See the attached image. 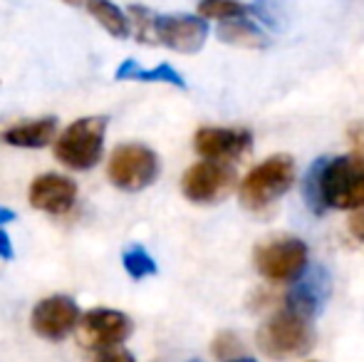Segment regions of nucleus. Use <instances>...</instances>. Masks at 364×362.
<instances>
[{
  "instance_id": "10",
  "label": "nucleus",
  "mask_w": 364,
  "mask_h": 362,
  "mask_svg": "<svg viewBox=\"0 0 364 362\" xmlns=\"http://www.w3.org/2000/svg\"><path fill=\"white\" fill-rule=\"evenodd\" d=\"M156 38L159 45H166L183 55H193L206 43L208 25L201 15H159Z\"/></svg>"
},
{
  "instance_id": "14",
  "label": "nucleus",
  "mask_w": 364,
  "mask_h": 362,
  "mask_svg": "<svg viewBox=\"0 0 364 362\" xmlns=\"http://www.w3.org/2000/svg\"><path fill=\"white\" fill-rule=\"evenodd\" d=\"M55 132H58V119L43 117V119H30L8 127L3 132V142H8L10 147H20V149H40L55 139Z\"/></svg>"
},
{
  "instance_id": "27",
  "label": "nucleus",
  "mask_w": 364,
  "mask_h": 362,
  "mask_svg": "<svg viewBox=\"0 0 364 362\" xmlns=\"http://www.w3.org/2000/svg\"><path fill=\"white\" fill-rule=\"evenodd\" d=\"M10 221H15V213L10 211V208L0 206V226H5V223H10Z\"/></svg>"
},
{
  "instance_id": "16",
  "label": "nucleus",
  "mask_w": 364,
  "mask_h": 362,
  "mask_svg": "<svg viewBox=\"0 0 364 362\" xmlns=\"http://www.w3.org/2000/svg\"><path fill=\"white\" fill-rule=\"evenodd\" d=\"M218 40L220 43L235 45V48H250V50H260L268 45V38L263 35V30L255 23H250L248 18H235L220 23Z\"/></svg>"
},
{
  "instance_id": "22",
  "label": "nucleus",
  "mask_w": 364,
  "mask_h": 362,
  "mask_svg": "<svg viewBox=\"0 0 364 362\" xmlns=\"http://www.w3.org/2000/svg\"><path fill=\"white\" fill-rule=\"evenodd\" d=\"M213 355H216L218 360H223V362L238 358V355H240V340H238V335L230 333V330L220 333L218 338L213 340Z\"/></svg>"
},
{
  "instance_id": "25",
  "label": "nucleus",
  "mask_w": 364,
  "mask_h": 362,
  "mask_svg": "<svg viewBox=\"0 0 364 362\" xmlns=\"http://www.w3.org/2000/svg\"><path fill=\"white\" fill-rule=\"evenodd\" d=\"M0 258H5V261L13 258V241H10V236L3 228H0Z\"/></svg>"
},
{
  "instance_id": "17",
  "label": "nucleus",
  "mask_w": 364,
  "mask_h": 362,
  "mask_svg": "<svg viewBox=\"0 0 364 362\" xmlns=\"http://www.w3.org/2000/svg\"><path fill=\"white\" fill-rule=\"evenodd\" d=\"M117 80H136V82H166V85H173V87H186L183 78L171 68V65L161 63L151 70H144L136 60H124V63L117 68L114 73Z\"/></svg>"
},
{
  "instance_id": "23",
  "label": "nucleus",
  "mask_w": 364,
  "mask_h": 362,
  "mask_svg": "<svg viewBox=\"0 0 364 362\" xmlns=\"http://www.w3.org/2000/svg\"><path fill=\"white\" fill-rule=\"evenodd\" d=\"M95 362H134L127 350H119V348H109V350H100Z\"/></svg>"
},
{
  "instance_id": "9",
  "label": "nucleus",
  "mask_w": 364,
  "mask_h": 362,
  "mask_svg": "<svg viewBox=\"0 0 364 362\" xmlns=\"http://www.w3.org/2000/svg\"><path fill=\"white\" fill-rule=\"evenodd\" d=\"M80 308L68 295H50L40 300L30 315L33 330L45 340H65L80 325Z\"/></svg>"
},
{
  "instance_id": "8",
  "label": "nucleus",
  "mask_w": 364,
  "mask_h": 362,
  "mask_svg": "<svg viewBox=\"0 0 364 362\" xmlns=\"http://www.w3.org/2000/svg\"><path fill=\"white\" fill-rule=\"evenodd\" d=\"M132 330H134V325H132L129 315L119 313V310L97 308L80 318L77 340H80L82 348L109 350V348H119L132 335Z\"/></svg>"
},
{
  "instance_id": "26",
  "label": "nucleus",
  "mask_w": 364,
  "mask_h": 362,
  "mask_svg": "<svg viewBox=\"0 0 364 362\" xmlns=\"http://www.w3.org/2000/svg\"><path fill=\"white\" fill-rule=\"evenodd\" d=\"M352 231H355V236L364 238V213H360V216L352 218Z\"/></svg>"
},
{
  "instance_id": "4",
  "label": "nucleus",
  "mask_w": 364,
  "mask_h": 362,
  "mask_svg": "<svg viewBox=\"0 0 364 362\" xmlns=\"http://www.w3.org/2000/svg\"><path fill=\"white\" fill-rule=\"evenodd\" d=\"M327 208L360 211L364 208V154L330 159L322 171Z\"/></svg>"
},
{
  "instance_id": "2",
  "label": "nucleus",
  "mask_w": 364,
  "mask_h": 362,
  "mask_svg": "<svg viewBox=\"0 0 364 362\" xmlns=\"http://www.w3.org/2000/svg\"><path fill=\"white\" fill-rule=\"evenodd\" d=\"M295 183V161L290 154H275L250 169L238 186V198L248 211H263Z\"/></svg>"
},
{
  "instance_id": "18",
  "label": "nucleus",
  "mask_w": 364,
  "mask_h": 362,
  "mask_svg": "<svg viewBox=\"0 0 364 362\" xmlns=\"http://www.w3.org/2000/svg\"><path fill=\"white\" fill-rule=\"evenodd\" d=\"M198 15L203 20H235V18H245V15H253L250 5H243L238 0H201L198 3Z\"/></svg>"
},
{
  "instance_id": "15",
  "label": "nucleus",
  "mask_w": 364,
  "mask_h": 362,
  "mask_svg": "<svg viewBox=\"0 0 364 362\" xmlns=\"http://www.w3.org/2000/svg\"><path fill=\"white\" fill-rule=\"evenodd\" d=\"M85 8L112 38H117V40L129 38V33H132L129 13H124L119 5H114L112 0H87Z\"/></svg>"
},
{
  "instance_id": "3",
  "label": "nucleus",
  "mask_w": 364,
  "mask_h": 362,
  "mask_svg": "<svg viewBox=\"0 0 364 362\" xmlns=\"http://www.w3.org/2000/svg\"><path fill=\"white\" fill-rule=\"evenodd\" d=\"M107 117H82L73 122L55 142V156L75 171H87L102 159Z\"/></svg>"
},
{
  "instance_id": "6",
  "label": "nucleus",
  "mask_w": 364,
  "mask_h": 362,
  "mask_svg": "<svg viewBox=\"0 0 364 362\" xmlns=\"http://www.w3.org/2000/svg\"><path fill=\"white\" fill-rule=\"evenodd\" d=\"M255 268L273 283L297 280L307 268V246L300 238H270L255 248Z\"/></svg>"
},
{
  "instance_id": "13",
  "label": "nucleus",
  "mask_w": 364,
  "mask_h": 362,
  "mask_svg": "<svg viewBox=\"0 0 364 362\" xmlns=\"http://www.w3.org/2000/svg\"><path fill=\"white\" fill-rule=\"evenodd\" d=\"M330 290V278L322 268H315L310 273H302V278L290 288L288 298H285V308L295 310V313L305 315V318H315L317 310L322 308Z\"/></svg>"
},
{
  "instance_id": "29",
  "label": "nucleus",
  "mask_w": 364,
  "mask_h": 362,
  "mask_svg": "<svg viewBox=\"0 0 364 362\" xmlns=\"http://www.w3.org/2000/svg\"><path fill=\"white\" fill-rule=\"evenodd\" d=\"M228 362H255V360H250V358H233V360H228Z\"/></svg>"
},
{
  "instance_id": "7",
  "label": "nucleus",
  "mask_w": 364,
  "mask_h": 362,
  "mask_svg": "<svg viewBox=\"0 0 364 362\" xmlns=\"http://www.w3.org/2000/svg\"><path fill=\"white\" fill-rule=\"evenodd\" d=\"M235 186V169L225 161H198L183 174L181 191L193 203H216Z\"/></svg>"
},
{
  "instance_id": "11",
  "label": "nucleus",
  "mask_w": 364,
  "mask_h": 362,
  "mask_svg": "<svg viewBox=\"0 0 364 362\" xmlns=\"http://www.w3.org/2000/svg\"><path fill=\"white\" fill-rule=\"evenodd\" d=\"M193 147L203 159L225 161L240 156L253 147L248 129H223V127H201L193 137Z\"/></svg>"
},
{
  "instance_id": "1",
  "label": "nucleus",
  "mask_w": 364,
  "mask_h": 362,
  "mask_svg": "<svg viewBox=\"0 0 364 362\" xmlns=\"http://www.w3.org/2000/svg\"><path fill=\"white\" fill-rule=\"evenodd\" d=\"M312 345H315V330L310 325V318L290 308L275 313L258 330V348L270 360L302 358L305 353H310Z\"/></svg>"
},
{
  "instance_id": "19",
  "label": "nucleus",
  "mask_w": 364,
  "mask_h": 362,
  "mask_svg": "<svg viewBox=\"0 0 364 362\" xmlns=\"http://www.w3.org/2000/svg\"><path fill=\"white\" fill-rule=\"evenodd\" d=\"M327 159H317L310 166V171L305 174V183H302V196H305L307 206L312 208V213H322L327 208L325 203V191H322V171H325Z\"/></svg>"
},
{
  "instance_id": "12",
  "label": "nucleus",
  "mask_w": 364,
  "mask_h": 362,
  "mask_svg": "<svg viewBox=\"0 0 364 362\" xmlns=\"http://www.w3.org/2000/svg\"><path fill=\"white\" fill-rule=\"evenodd\" d=\"M28 198L38 211L63 216L77 201V183L63 174H43L30 183Z\"/></svg>"
},
{
  "instance_id": "24",
  "label": "nucleus",
  "mask_w": 364,
  "mask_h": 362,
  "mask_svg": "<svg viewBox=\"0 0 364 362\" xmlns=\"http://www.w3.org/2000/svg\"><path fill=\"white\" fill-rule=\"evenodd\" d=\"M347 134H350V142L357 149V154H364V124H352Z\"/></svg>"
},
{
  "instance_id": "30",
  "label": "nucleus",
  "mask_w": 364,
  "mask_h": 362,
  "mask_svg": "<svg viewBox=\"0 0 364 362\" xmlns=\"http://www.w3.org/2000/svg\"><path fill=\"white\" fill-rule=\"evenodd\" d=\"M191 362H198V360H191Z\"/></svg>"
},
{
  "instance_id": "5",
  "label": "nucleus",
  "mask_w": 364,
  "mask_h": 362,
  "mask_svg": "<svg viewBox=\"0 0 364 362\" xmlns=\"http://www.w3.org/2000/svg\"><path fill=\"white\" fill-rule=\"evenodd\" d=\"M107 176L122 191H141L159 176V156L144 144H122L112 151Z\"/></svg>"
},
{
  "instance_id": "28",
  "label": "nucleus",
  "mask_w": 364,
  "mask_h": 362,
  "mask_svg": "<svg viewBox=\"0 0 364 362\" xmlns=\"http://www.w3.org/2000/svg\"><path fill=\"white\" fill-rule=\"evenodd\" d=\"M65 5H73V8H80V5H85L87 0H63Z\"/></svg>"
},
{
  "instance_id": "21",
  "label": "nucleus",
  "mask_w": 364,
  "mask_h": 362,
  "mask_svg": "<svg viewBox=\"0 0 364 362\" xmlns=\"http://www.w3.org/2000/svg\"><path fill=\"white\" fill-rule=\"evenodd\" d=\"M122 263H124V271L136 280L156 273V261H154L141 246H132L129 251L122 256Z\"/></svg>"
},
{
  "instance_id": "20",
  "label": "nucleus",
  "mask_w": 364,
  "mask_h": 362,
  "mask_svg": "<svg viewBox=\"0 0 364 362\" xmlns=\"http://www.w3.org/2000/svg\"><path fill=\"white\" fill-rule=\"evenodd\" d=\"M129 20H132V30H134V38L139 40V43L159 45V38H156L159 15L156 13H151V10L144 8V5H132Z\"/></svg>"
}]
</instances>
